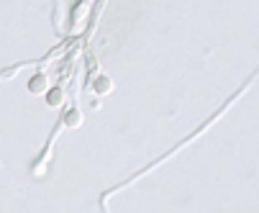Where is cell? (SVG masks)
Wrapping results in <instances>:
<instances>
[{
	"mask_svg": "<svg viewBox=\"0 0 259 213\" xmlns=\"http://www.w3.org/2000/svg\"><path fill=\"white\" fill-rule=\"evenodd\" d=\"M82 121H85V116H82L77 108H69V111L64 113V126H67V129H80Z\"/></svg>",
	"mask_w": 259,
	"mask_h": 213,
	"instance_id": "4",
	"label": "cell"
},
{
	"mask_svg": "<svg viewBox=\"0 0 259 213\" xmlns=\"http://www.w3.org/2000/svg\"><path fill=\"white\" fill-rule=\"evenodd\" d=\"M44 98H47V103L52 105V108H64V103H67V95H64L62 88H52Z\"/></svg>",
	"mask_w": 259,
	"mask_h": 213,
	"instance_id": "3",
	"label": "cell"
},
{
	"mask_svg": "<svg viewBox=\"0 0 259 213\" xmlns=\"http://www.w3.org/2000/svg\"><path fill=\"white\" fill-rule=\"evenodd\" d=\"M90 88H93L95 95H108V93H113V80H110L108 75H98Z\"/></svg>",
	"mask_w": 259,
	"mask_h": 213,
	"instance_id": "2",
	"label": "cell"
},
{
	"mask_svg": "<svg viewBox=\"0 0 259 213\" xmlns=\"http://www.w3.org/2000/svg\"><path fill=\"white\" fill-rule=\"evenodd\" d=\"M52 90V80L44 75V72H36L31 80H28V93L31 95H47Z\"/></svg>",
	"mask_w": 259,
	"mask_h": 213,
	"instance_id": "1",
	"label": "cell"
}]
</instances>
